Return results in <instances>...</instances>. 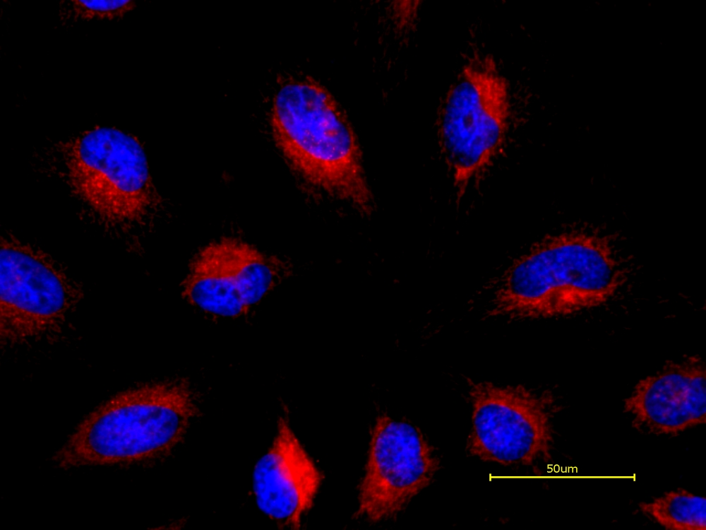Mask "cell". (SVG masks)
Returning a JSON list of instances; mask_svg holds the SVG:
<instances>
[{"label": "cell", "mask_w": 706, "mask_h": 530, "mask_svg": "<svg viewBox=\"0 0 706 530\" xmlns=\"http://www.w3.org/2000/svg\"><path fill=\"white\" fill-rule=\"evenodd\" d=\"M26 174L55 184L82 228L133 258L172 218V203L157 189L143 145L120 129L95 125L47 136L30 146Z\"/></svg>", "instance_id": "obj_1"}, {"label": "cell", "mask_w": 706, "mask_h": 530, "mask_svg": "<svg viewBox=\"0 0 706 530\" xmlns=\"http://www.w3.org/2000/svg\"><path fill=\"white\" fill-rule=\"evenodd\" d=\"M614 247L580 232L544 237L483 284L466 303L478 322L566 317L605 305L623 282Z\"/></svg>", "instance_id": "obj_2"}, {"label": "cell", "mask_w": 706, "mask_h": 530, "mask_svg": "<svg viewBox=\"0 0 706 530\" xmlns=\"http://www.w3.org/2000/svg\"><path fill=\"white\" fill-rule=\"evenodd\" d=\"M200 399L184 377L138 384L96 406L49 461L64 470L158 461L184 440Z\"/></svg>", "instance_id": "obj_3"}, {"label": "cell", "mask_w": 706, "mask_h": 530, "mask_svg": "<svg viewBox=\"0 0 706 530\" xmlns=\"http://www.w3.org/2000/svg\"><path fill=\"white\" fill-rule=\"evenodd\" d=\"M275 146L292 173L363 216L376 209L357 136L345 111L309 77L286 81L269 115Z\"/></svg>", "instance_id": "obj_4"}, {"label": "cell", "mask_w": 706, "mask_h": 530, "mask_svg": "<svg viewBox=\"0 0 706 530\" xmlns=\"http://www.w3.org/2000/svg\"><path fill=\"white\" fill-rule=\"evenodd\" d=\"M85 287L36 242L0 228L1 354L45 358L76 348L74 324Z\"/></svg>", "instance_id": "obj_5"}, {"label": "cell", "mask_w": 706, "mask_h": 530, "mask_svg": "<svg viewBox=\"0 0 706 530\" xmlns=\"http://www.w3.org/2000/svg\"><path fill=\"white\" fill-rule=\"evenodd\" d=\"M510 87L494 57L467 56L440 101L436 131L457 199L493 162L511 117Z\"/></svg>", "instance_id": "obj_6"}, {"label": "cell", "mask_w": 706, "mask_h": 530, "mask_svg": "<svg viewBox=\"0 0 706 530\" xmlns=\"http://www.w3.org/2000/svg\"><path fill=\"white\" fill-rule=\"evenodd\" d=\"M472 406V428L466 453L483 461L510 467L539 469L554 463V419L563 408L549 387L501 384L461 375Z\"/></svg>", "instance_id": "obj_7"}, {"label": "cell", "mask_w": 706, "mask_h": 530, "mask_svg": "<svg viewBox=\"0 0 706 530\" xmlns=\"http://www.w3.org/2000/svg\"><path fill=\"white\" fill-rule=\"evenodd\" d=\"M298 270L289 257L263 252L240 238L225 237L193 256L181 293L205 312L236 318L247 314Z\"/></svg>", "instance_id": "obj_8"}, {"label": "cell", "mask_w": 706, "mask_h": 530, "mask_svg": "<svg viewBox=\"0 0 706 530\" xmlns=\"http://www.w3.org/2000/svg\"><path fill=\"white\" fill-rule=\"evenodd\" d=\"M441 461L420 429L388 415L376 418L354 519L370 524L397 518L433 481Z\"/></svg>", "instance_id": "obj_9"}, {"label": "cell", "mask_w": 706, "mask_h": 530, "mask_svg": "<svg viewBox=\"0 0 706 530\" xmlns=\"http://www.w3.org/2000/svg\"><path fill=\"white\" fill-rule=\"evenodd\" d=\"M706 369L698 355L664 365L640 380L623 412L643 434L676 435L706 423Z\"/></svg>", "instance_id": "obj_10"}, {"label": "cell", "mask_w": 706, "mask_h": 530, "mask_svg": "<svg viewBox=\"0 0 706 530\" xmlns=\"http://www.w3.org/2000/svg\"><path fill=\"white\" fill-rule=\"evenodd\" d=\"M324 476L282 416L268 452L256 463L253 488L260 510L279 526L299 529Z\"/></svg>", "instance_id": "obj_11"}, {"label": "cell", "mask_w": 706, "mask_h": 530, "mask_svg": "<svg viewBox=\"0 0 706 530\" xmlns=\"http://www.w3.org/2000/svg\"><path fill=\"white\" fill-rule=\"evenodd\" d=\"M642 513L669 530H705L706 499L686 490L664 493L639 504Z\"/></svg>", "instance_id": "obj_12"}, {"label": "cell", "mask_w": 706, "mask_h": 530, "mask_svg": "<svg viewBox=\"0 0 706 530\" xmlns=\"http://www.w3.org/2000/svg\"><path fill=\"white\" fill-rule=\"evenodd\" d=\"M136 6V1L131 0H61L56 6L54 28L68 30L77 24L93 20H119Z\"/></svg>", "instance_id": "obj_13"}]
</instances>
